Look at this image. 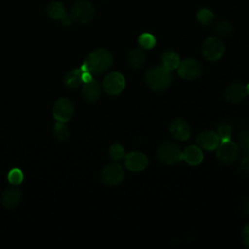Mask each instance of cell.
<instances>
[{
  "instance_id": "cell-1",
  "label": "cell",
  "mask_w": 249,
  "mask_h": 249,
  "mask_svg": "<svg viewBox=\"0 0 249 249\" xmlns=\"http://www.w3.org/2000/svg\"><path fill=\"white\" fill-rule=\"evenodd\" d=\"M113 63L112 53L105 49H97L89 53L84 60L81 69L93 75H100L108 70Z\"/></svg>"
},
{
  "instance_id": "cell-2",
  "label": "cell",
  "mask_w": 249,
  "mask_h": 249,
  "mask_svg": "<svg viewBox=\"0 0 249 249\" xmlns=\"http://www.w3.org/2000/svg\"><path fill=\"white\" fill-rule=\"evenodd\" d=\"M145 82L152 90L162 92L166 90L172 83L171 71L162 65L149 68L145 73Z\"/></svg>"
},
{
  "instance_id": "cell-3",
  "label": "cell",
  "mask_w": 249,
  "mask_h": 249,
  "mask_svg": "<svg viewBox=\"0 0 249 249\" xmlns=\"http://www.w3.org/2000/svg\"><path fill=\"white\" fill-rule=\"evenodd\" d=\"M157 159L162 164H174L183 160V151L175 142L166 140L159 146Z\"/></svg>"
},
{
  "instance_id": "cell-4",
  "label": "cell",
  "mask_w": 249,
  "mask_h": 249,
  "mask_svg": "<svg viewBox=\"0 0 249 249\" xmlns=\"http://www.w3.org/2000/svg\"><path fill=\"white\" fill-rule=\"evenodd\" d=\"M95 10L93 5L88 0H78L72 7L71 17L74 21L87 23L94 18Z\"/></svg>"
},
{
  "instance_id": "cell-5",
  "label": "cell",
  "mask_w": 249,
  "mask_h": 249,
  "mask_svg": "<svg viewBox=\"0 0 249 249\" xmlns=\"http://www.w3.org/2000/svg\"><path fill=\"white\" fill-rule=\"evenodd\" d=\"M201 53L207 60L215 61L220 59L225 53L224 43L215 37L207 38L201 47Z\"/></svg>"
},
{
  "instance_id": "cell-6",
  "label": "cell",
  "mask_w": 249,
  "mask_h": 249,
  "mask_svg": "<svg viewBox=\"0 0 249 249\" xmlns=\"http://www.w3.org/2000/svg\"><path fill=\"white\" fill-rule=\"evenodd\" d=\"M100 179L107 186L118 185L124 179V170L119 163H110L101 170Z\"/></svg>"
},
{
  "instance_id": "cell-7",
  "label": "cell",
  "mask_w": 249,
  "mask_h": 249,
  "mask_svg": "<svg viewBox=\"0 0 249 249\" xmlns=\"http://www.w3.org/2000/svg\"><path fill=\"white\" fill-rule=\"evenodd\" d=\"M124 77L119 72H110L105 76L102 82L104 91L110 95H117L121 93L124 90Z\"/></svg>"
},
{
  "instance_id": "cell-8",
  "label": "cell",
  "mask_w": 249,
  "mask_h": 249,
  "mask_svg": "<svg viewBox=\"0 0 249 249\" xmlns=\"http://www.w3.org/2000/svg\"><path fill=\"white\" fill-rule=\"evenodd\" d=\"M216 156L221 163L231 164L237 159L238 147L231 140L220 142L219 146L217 147Z\"/></svg>"
},
{
  "instance_id": "cell-9",
  "label": "cell",
  "mask_w": 249,
  "mask_h": 249,
  "mask_svg": "<svg viewBox=\"0 0 249 249\" xmlns=\"http://www.w3.org/2000/svg\"><path fill=\"white\" fill-rule=\"evenodd\" d=\"M177 69L178 75L185 80H194L198 78L202 73L200 63L193 58H186L180 61Z\"/></svg>"
},
{
  "instance_id": "cell-10",
  "label": "cell",
  "mask_w": 249,
  "mask_h": 249,
  "mask_svg": "<svg viewBox=\"0 0 249 249\" xmlns=\"http://www.w3.org/2000/svg\"><path fill=\"white\" fill-rule=\"evenodd\" d=\"M74 113L73 103L65 97L59 98L53 105V115L57 122L66 123L68 122Z\"/></svg>"
},
{
  "instance_id": "cell-11",
  "label": "cell",
  "mask_w": 249,
  "mask_h": 249,
  "mask_svg": "<svg viewBox=\"0 0 249 249\" xmlns=\"http://www.w3.org/2000/svg\"><path fill=\"white\" fill-rule=\"evenodd\" d=\"M125 167L133 172H138L148 165V158L141 152H130L124 157Z\"/></svg>"
},
{
  "instance_id": "cell-12",
  "label": "cell",
  "mask_w": 249,
  "mask_h": 249,
  "mask_svg": "<svg viewBox=\"0 0 249 249\" xmlns=\"http://www.w3.org/2000/svg\"><path fill=\"white\" fill-rule=\"evenodd\" d=\"M169 132L175 139L186 141L191 135V128L185 120L178 118L170 124Z\"/></svg>"
},
{
  "instance_id": "cell-13",
  "label": "cell",
  "mask_w": 249,
  "mask_h": 249,
  "mask_svg": "<svg viewBox=\"0 0 249 249\" xmlns=\"http://www.w3.org/2000/svg\"><path fill=\"white\" fill-rule=\"evenodd\" d=\"M247 95L246 87L240 83L231 84L225 90L226 99L231 103H240L246 99Z\"/></svg>"
},
{
  "instance_id": "cell-14",
  "label": "cell",
  "mask_w": 249,
  "mask_h": 249,
  "mask_svg": "<svg viewBox=\"0 0 249 249\" xmlns=\"http://www.w3.org/2000/svg\"><path fill=\"white\" fill-rule=\"evenodd\" d=\"M196 142L200 148H203L206 151H213L217 149L221 141L216 132L211 130H205L201 131L197 135Z\"/></svg>"
},
{
  "instance_id": "cell-15",
  "label": "cell",
  "mask_w": 249,
  "mask_h": 249,
  "mask_svg": "<svg viewBox=\"0 0 249 249\" xmlns=\"http://www.w3.org/2000/svg\"><path fill=\"white\" fill-rule=\"evenodd\" d=\"M20 200H21V192L19 188L16 187V185H14V187L7 188L2 194V197H1L2 204L4 207L8 209H13L17 207L19 204Z\"/></svg>"
},
{
  "instance_id": "cell-16",
  "label": "cell",
  "mask_w": 249,
  "mask_h": 249,
  "mask_svg": "<svg viewBox=\"0 0 249 249\" xmlns=\"http://www.w3.org/2000/svg\"><path fill=\"white\" fill-rule=\"evenodd\" d=\"M101 87L98 81L93 78L87 83H84L82 88V95L84 99L88 102H95L101 96Z\"/></svg>"
},
{
  "instance_id": "cell-17",
  "label": "cell",
  "mask_w": 249,
  "mask_h": 249,
  "mask_svg": "<svg viewBox=\"0 0 249 249\" xmlns=\"http://www.w3.org/2000/svg\"><path fill=\"white\" fill-rule=\"evenodd\" d=\"M183 160L190 165H198L203 160V153L199 146L190 145L183 151Z\"/></svg>"
},
{
  "instance_id": "cell-18",
  "label": "cell",
  "mask_w": 249,
  "mask_h": 249,
  "mask_svg": "<svg viewBox=\"0 0 249 249\" xmlns=\"http://www.w3.org/2000/svg\"><path fill=\"white\" fill-rule=\"evenodd\" d=\"M82 73L83 70L80 68L77 69H72L69 72L66 73V75L63 78V83L66 87L70 89H76L79 86L82 85L83 80H82Z\"/></svg>"
},
{
  "instance_id": "cell-19",
  "label": "cell",
  "mask_w": 249,
  "mask_h": 249,
  "mask_svg": "<svg viewBox=\"0 0 249 249\" xmlns=\"http://www.w3.org/2000/svg\"><path fill=\"white\" fill-rule=\"evenodd\" d=\"M146 60V54L145 52L143 51V49L141 48H135L132 49L127 55V61L128 64L132 67V68H140L143 66V64L145 63Z\"/></svg>"
},
{
  "instance_id": "cell-20",
  "label": "cell",
  "mask_w": 249,
  "mask_h": 249,
  "mask_svg": "<svg viewBox=\"0 0 249 249\" xmlns=\"http://www.w3.org/2000/svg\"><path fill=\"white\" fill-rule=\"evenodd\" d=\"M47 15L53 19H62L67 15L64 5L60 2H51L46 8Z\"/></svg>"
},
{
  "instance_id": "cell-21",
  "label": "cell",
  "mask_w": 249,
  "mask_h": 249,
  "mask_svg": "<svg viewBox=\"0 0 249 249\" xmlns=\"http://www.w3.org/2000/svg\"><path fill=\"white\" fill-rule=\"evenodd\" d=\"M180 56L179 54L172 51V50H168L165 51L162 55H161V63L162 66L165 67L166 69L172 71L174 69H176L180 63Z\"/></svg>"
},
{
  "instance_id": "cell-22",
  "label": "cell",
  "mask_w": 249,
  "mask_h": 249,
  "mask_svg": "<svg viewBox=\"0 0 249 249\" xmlns=\"http://www.w3.org/2000/svg\"><path fill=\"white\" fill-rule=\"evenodd\" d=\"M233 30L232 25L227 20H220L213 24V31L219 36H229Z\"/></svg>"
},
{
  "instance_id": "cell-23",
  "label": "cell",
  "mask_w": 249,
  "mask_h": 249,
  "mask_svg": "<svg viewBox=\"0 0 249 249\" xmlns=\"http://www.w3.org/2000/svg\"><path fill=\"white\" fill-rule=\"evenodd\" d=\"M53 134L59 141H64L69 137V129L62 122H56L53 126Z\"/></svg>"
},
{
  "instance_id": "cell-24",
  "label": "cell",
  "mask_w": 249,
  "mask_h": 249,
  "mask_svg": "<svg viewBox=\"0 0 249 249\" xmlns=\"http://www.w3.org/2000/svg\"><path fill=\"white\" fill-rule=\"evenodd\" d=\"M138 44L142 49L150 50L153 49L156 45L155 37L150 33H142L138 38Z\"/></svg>"
},
{
  "instance_id": "cell-25",
  "label": "cell",
  "mask_w": 249,
  "mask_h": 249,
  "mask_svg": "<svg viewBox=\"0 0 249 249\" xmlns=\"http://www.w3.org/2000/svg\"><path fill=\"white\" fill-rule=\"evenodd\" d=\"M124 149L123 145H121L119 143H115L110 146L109 157L111 158V160L117 161V160H122L124 158Z\"/></svg>"
},
{
  "instance_id": "cell-26",
  "label": "cell",
  "mask_w": 249,
  "mask_h": 249,
  "mask_svg": "<svg viewBox=\"0 0 249 249\" xmlns=\"http://www.w3.org/2000/svg\"><path fill=\"white\" fill-rule=\"evenodd\" d=\"M196 18L197 20L201 23V24H209L213 19H214V14L212 13V11H210L209 9L206 8H202L200 9L197 14H196Z\"/></svg>"
},
{
  "instance_id": "cell-27",
  "label": "cell",
  "mask_w": 249,
  "mask_h": 249,
  "mask_svg": "<svg viewBox=\"0 0 249 249\" xmlns=\"http://www.w3.org/2000/svg\"><path fill=\"white\" fill-rule=\"evenodd\" d=\"M217 135L220 138V141H228L231 140V127L227 124H221L218 125L216 130Z\"/></svg>"
},
{
  "instance_id": "cell-28",
  "label": "cell",
  "mask_w": 249,
  "mask_h": 249,
  "mask_svg": "<svg viewBox=\"0 0 249 249\" xmlns=\"http://www.w3.org/2000/svg\"><path fill=\"white\" fill-rule=\"evenodd\" d=\"M23 173L19 168H13L8 173V181L12 185H19L23 181Z\"/></svg>"
},
{
  "instance_id": "cell-29",
  "label": "cell",
  "mask_w": 249,
  "mask_h": 249,
  "mask_svg": "<svg viewBox=\"0 0 249 249\" xmlns=\"http://www.w3.org/2000/svg\"><path fill=\"white\" fill-rule=\"evenodd\" d=\"M238 146L244 151L249 152V130H243L238 135Z\"/></svg>"
},
{
  "instance_id": "cell-30",
  "label": "cell",
  "mask_w": 249,
  "mask_h": 249,
  "mask_svg": "<svg viewBox=\"0 0 249 249\" xmlns=\"http://www.w3.org/2000/svg\"><path fill=\"white\" fill-rule=\"evenodd\" d=\"M239 165L243 171L249 173V152H245L243 154V156L240 159Z\"/></svg>"
},
{
  "instance_id": "cell-31",
  "label": "cell",
  "mask_w": 249,
  "mask_h": 249,
  "mask_svg": "<svg viewBox=\"0 0 249 249\" xmlns=\"http://www.w3.org/2000/svg\"><path fill=\"white\" fill-rule=\"evenodd\" d=\"M241 240L243 244L249 248V223L244 226L241 231Z\"/></svg>"
},
{
  "instance_id": "cell-32",
  "label": "cell",
  "mask_w": 249,
  "mask_h": 249,
  "mask_svg": "<svg viewBox=\"0 0 249 249\" xmlns=\"http://www.w3.org/2000/svg\"><path fill=\"white\" fill-rule=\"evenodd\" d=\"M91 79H92V75H91L89 72H88V71H83V73H82V80H83V83L89 82Z\"/></svg>"
},
{
  "instance_id": "cell-33",
  "label": "cell",
  "mask_w": 249,
  "mask_h": 249,
  "mask_svg": "<svg viewBox=\"0 0 249 249\" xmlns=\"http://www.w3.org/2000/svg\"><path fill=\"white\" fill-rule=\"evenodd\" d=\"M61 21H62V23H63L64 25H70V24L73 23L74 19H73V18L71 17V15H66L65 18L61 19Z\"/></svg>"
},
{
  "instance_id": "cell-34",
  "label": "cell",
  "mask_w": 249,
  "mask_h": 249,
  "mask_svg": "<svg viewBox=\"0 0 249 249\" xmlns=\"http://www.w3.org/2000/svg\"><path fill=\"white\" fill-rule=\"evenodd\" d=\"M243 209L249 215V197L244 200V202H243Z\"/></svg>"
},
{
  "instance_id": "cell-35",
  "label": "cell",
  "mask_w": 249,
  "mask_h": 249,
  "mask_svg": "<svg viewBox=\"0 0 249 249\" xmlns=\"http://www.w3.org/2000/svg\"><path fill=\"white\" fill-rule=\"evenodd\" d=\"M246 87V90H247V93L249 94V84L247 85V86H245Z\"/></svg>"
}]
</instances>
